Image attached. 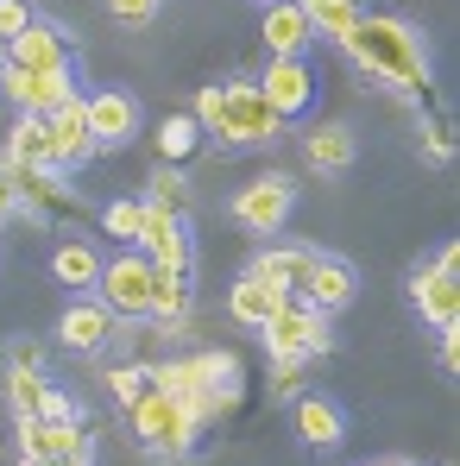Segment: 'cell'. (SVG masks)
Returning <instances> with one entry per match:
<instances>
[{
    "label": "cell",
    "instance_id": "obj_31",
    "mask_svg": "<svg viewBox=\"0 0 460 466\" xmlns=\"http://www.w3.org/2000/svg\"><path fill=\"white\" fill-rule=\"evenodd\" d=\"M139 221H146V202H107V208H101V228L114 233L120 246L139 239Z\"/></svg>",
    "mask_w": 460,
    "mask_h": 466
},
{
    "label": "cell",
    "instance_id": "obj_23",
    "mask_svg": "<svg viewBox=\"0 0 460 466\" xmlns=\"http://www.w3.org/2000/svg\"><path fill=\"white\" fill-rule=\"evenodd\" d=\"M51 278L57 284H70V290H95V278H101V252L88 246V239H64L57 252H51Z\"/></svg>",
    "mask_w": 460,
    "mask_h": 466
},
{
    "label": "cell",
    "instance_id": "obj_9",
    "mask_svg": "<svg viewBox=\"0 0 460 466\" xmlns=\"http://www.w3.org/2000/svg\"><path fill=\"white\" fill-rule=\"evenodd\" d=\"M133 246L152 258L158 271L189 278V233H183V221H177V215H164V208H152V202H146V221H139V239H133Z\"/></svg>",
    "mask_w": 460,
    "mask_h": 466
},
{
    "label": "cell",
    "instance_id": "obj_1",
    "mask_svg": "<svg viewBox=\"0 0 460 466\" xmlns=\"http://www.w3.org/2000/svg\"><path fill=\"white\" fill-rule=\"evenodd\" d=\"M341 51H347L366 76H379L384 88H397V95H423V88H429V51H423V32H416L410 19L360 13V25L341 38Z\"/></svg>",
    "mask_w": 460,
    "mask_h": 466
},
{
    "label": "cell",
    "instance_id": "obj_43",
    "mask_svg": "<svg viewBox=\"0 0 460 466\" xmlns=\"http://www.w3.org/2000/svg\"><path fill=\"white\" fill-rule=\"evenodd\" d=\"M265 6H271V0H265Z\"/></svg>",
    "mask_w": 460,
    "mask_h": 466
},
{
    "label": "cell",
    "instance_id": "obj_25",
    "mask_svg": "<svg viewBox=\"0 0 460 466\" xmlns=\"http://www.w3.org/2000/svg\"><path fill=\"white\" fill-rule=\"evenodd\" d=\"M13 183H19V202H32V208H51V215L77 208V196L57 183V170H13Z\"/></svg>",
    "mask_w": 460,
    "mask_h": 466
},
{
    "label": "cell",
    "instance_id": "obj_20",
    "mask_svg": "<svg viewBox=\"0 0 460 466\" xmlns=\"http://www.w3.org/2000/svg\"><path fill=\"white\" fill-rule=\"evenodd\" d=\"M284 303H291V297H284V290H271V284H265V278H252V271H246V278L228 290V315L240 321V328H252V334H259L271 315L284 309Z\"/></svg>",
    "mask_w": 460,
    "mask_h": 466
},
{
    "label": "cell",
    "instance_id": "obj_42",
    "mask_svg": "<svg viewBox=\"0 0 460 466\" xmlns=\"http://www.w3.org/2000/svg\"><path fill=\"white\" fill-rule=\"evenodd\" d=\"M366 466H410V461H366Z\"/></svg>",
    "mask_w": 460,
    "mask_h": 466
},
{
    "label": "cell",
    "instance_id": "obj_32",
    "mask_svg": "<svg viewBox=\"0 0 460 466\" xmlns=\"http://www.w3.org/2000/svg\"><path fill=\"white\" fill-rule=\"evenodd\" d=\"M101 385L114 390V397H120V403H127V410H133V403H139V390L152 385V372H146V366H114V372H107V379H101Z\"/></svg>",
    "mask_w": 460,
    "mask_h": 466
},
{
    "label": "cell",
    "instance_id": "obj_28",
    "mask_svg": "<svg viewBox=\"0 0 460 466\" xmlns=\"http://www.w3.org/2000/svg\"><path fill=\"white\" fill-rule=\"evenodd\" d=\"M6 397H13V416H19V422H38L51 385H45V372H13V379H6Z\"/></svg>",
    "mask_w": 460,
    "mask_h": 466
},
{
    "label": "cell",
    "instance_id": "obj_10",
    "mask_svg": "<svg viewBox=\"0 0 460 466\" xmlns=\"http://www.w3.org/2000/svg\"><path fill=\"white\" fill-rule=\"evenodd\" d=\"M259 95L271 101L278 120H297V114H309V101H315V76H309L303 57H271L265 76H259Z\"/></svg>",
    "mask_w": 460,
    "mask_h": 466
},
{
    "label": "cell",
    "instance_id": "obj_13",
    "mask_svg": "<svg viewBox=\"0 0 460 466\" xmlns=\"http://www.w3.org/2000/svg\"><path fill=\"white\" fill-rule=\"evenodd\" d=\"M19 454H26V466L77 461V454H88V435H82L77 422H51V416H38V422H19Z\"/></svg>",
    "mask_w": 460,
    "mask_h": 466
},
{
    "label": "cell",
    "instance_id": "obj_36",
    "mask_svg": "<svg viewBox=\"0 0 460 466\" xmlns=\"http://www.w3.org/2000/svg\"><path fill=\"white\" fill-rule=\"evenodd\" d=\"M19 215V183H13V170H0V228Z\"/></svg>",
    "mask_w": 460,
    "mask_h": 466
},
{
    "label": "cell",
    "instance_id": "obj_39",
    "mask_svg": "<svg viewBox=\"0 0 460 466\" xmlns=\"http://www.w3.org/2000/svg\"><path fill=\"white\" fill-rule=\"evenodd\" d=\"M442 372H460V334L455 328L442 334Z\"/></svg>",
    "mask_w": 460,
    "mask_h": 466
},
{
    "label": "cell",
    "instance_id": "obj_22",
    "mask_svg": "<svg viewBox=\"0 0 460 466\" xmlns=\"http://www.w3.org/2000/svg\"><path fill=\"white\" fill-rule=\"evenodd\" d=\"M297 435H303L309 448H334V441L347 435L341 403H328V397H297Z\"/></svg>",
    "mask_w": 460,
    "mask_h": 466
},
{
    "label": "cell",
    "instance_id": "obj_19",
    "mask_svg": "<svg viewBox=\"0 0 460 466\" xmlns=\"http://www.w3.org/2000/svg\"><path fill=\"white\" fill-rule=\"evenodd\" d=\"M410 297H416V309L429 315L442 334L448 328H460V278H448V271H416V284H410Z\"/></svg>",
    "mask_w": 460,
    "mask_h": 466
},
{
    "label": "cell",
    "instance_id": "obj_4",
    "mask_svg": "<svg viewBox=\"0 0 460 466\" xmlns=\"http://www.w3.org/2000/svg\"><path fill=\"white\" fill-rule=\"evenodd\" d=\"M196 416H189V403L183 397H170L164 385H146L139 390V403H133V435L152 448V454H189L196 448Z\"/></svg>",
    "mask_w": 460,
    "mask_h": 466
},
{
    "label": "cell",
    "instance_id": "obj_11",
    "mask_svg": "<svg viewBox=\"0 0 460 466\" xmlns=\"http://www.w3.org/2000/svg\"><path fill=\"white\" fill-rule=\"evenodd\" d=\"M82 107H88L95 152H101V146H127V139L139 133V101H133L127 88H95V95H82Z\"/></svg>",
    "mask_w": 460,
    "mask_h": 466
},
{
    "label": "cell",
    "instance_id": "obj_35",
    "mask_svg": "<svg viewBox=\"0 0 460 466\" xmlns=\"http://www.w3.org/2000/svg\"><path fill=\"white\" fill-rule=\"evenodd\" d=\"M107 6H114L127 25H152L158 19V0H107Z\"/></svg>",
    "mask_w": 460,
    "mask_h": 466
},
{
    "label": "cell",
    "instance_id": "obj_21",
    "mask_svg": "<svg viewBox=\"0 0 460 466\" xmlns=\"http://www.w3.org/2000/svg\"><path fill=\"white\" fill-rule=\"evenodd\" d=\"M6 157H13V170H57L51 164V127H45V114H13Z\"/></svg>",
    "mask_w": 460,
    "mask_h": 466
},
{
    "label": "cell",
    "instance_id": "obj_40",
    "mask_svg": "<svg viewBox=\"0 0 460 466\" xmlns=\"http://www.w3.org/2000/svg\"><path fill=\"white\" fill-rule=\"evenodd\" d=\"M435 271H448V278H460V246H442V252H435Z\"/></svg>",
    "mask_w": 460,
    "mask_h": 466
},
{
    "label": "cell",
    "instance_id": "obj_29",
    "mask_svg": "<svg viewBox=\"0 0 460 466\" xmlns=\"http://www.w3.org/2000/svg\"><path fill=\"white\" fill-rule=\"evenodd\" d=\"M183 309H189V284H183V278H170V271H158L146 315H152V321H183Z\"/></svg>",
    "mask_w": 460,
    "mask_h": 466
},
{
    "label": "cell",
    "instance_id": "obj_38",
    "mask_svg": "<svg viewBox=\"0 0 460 466\" xmlns=\"http://www.w3.org/2000/svg\"><path fill=\"white\" fill-rule=\"evenodd\" d=\"M38 360H45L38 340H19V347H13V372H38Z\"/></svg>",
    "mask_w": 460,
    "mask_h": 466
},
{
    "label": "cell",
    "instance_id": "obj_2",
    "mask_svg": "<svg viewBox=\"0 0 460 466\" xmlns=\"http://www.w3.org/2000/svg\"><path fill=\"white\" fill-rule=\"evenodd\" d=\"M196 127L215 133L221 146H271V139L284 133V120L271 114V101L259 95V82L202 88V95H196Z\"/></svg>",
    "mask_w": 460,
    "mask_h": 466
},
{
    "label": "cell",
    "instance_id": "obj_3",
    "mask_svg": "<svg viewBox=\"0 0 460 466\" xmlns=\"http://www.w3.org/2000/svg\"><path fill=\"white\" fill-rule=\"evenodd\" d=\"M146 372H152V385H164L170 397H183L196 422H215L221 410L240 403V360H233V353H189V360L146 366Z\"/></svg>",
    "mask_w": 460,
    "mask_h": 466
},
{
    "label": "cell",
    "instance_id": "obj_5",
    "mask_svg": "<svg viewBox=\"0 0 460 466\" xmlns=\"http://www.w3.org/2000/svg\"><path fill=\"white\" fill-rule=\"evenodd\" d=\"M152 278H158L152 258H146L139 246H120L114 258H101L95 297L114 309V321H146V303H152Z\"/></svg>",
    "mask_w": 460,
    "mask_h": 466
},
{
    "label": "cell",
    "instance_id": "obj_16",
    "mask_svg": "<svg viewBox=\"0 0 460 466\" xmlns=\"http://www.w3.org/2000/svg\"><path fill=\"white\" fill-rule=\"evenodd\" d=\"M309 265H315V246H265V252L252 258V278H265V284L284 290V297H303Z\"/></svg>",
    "mask_w": 460,
    "mask_h": 466
},
{
    "label": "cell",
    "instance_id": "obj_27",
    "mask_svg": "<svg viewBox=\"0 0 460 466\" xmlns=\"http://www.w3.org/2000/svg\"><path fill=\"white\" fill-rule=\"evenodd\" d=\"M196 146H202V127H196V114H164V120H158V152H164V164L189 157Z\"/></svg>",
    "mask_w": 460,
    "mask_h": 466
},
{
    "label": "cell",
    "instance_id": "obj_14",
    "mask_svg": "<svg viewBox=\"0 0 460 466\" xmlns=\"http://www.w3.org/2000/svg\"><path fill=\"white\" fill-rule=\"evenodd\" d=\"M45 127H51V164H57V170H70V164H88V157H95V133H88V107H82V95H70L64 107H51Z\"/></svg>",
    "mask_w": 460,
    "mask_h": 466
},
{
    "label": "cell",
    "instance_id": "obj_34",
    "mask_svg": "<svg viewBox=\"0 0 460 466\" xmlns=\"http://www.w3.org/2000/svg\"><path fill=\"white\" fill-rule=\"evenodd\" d=\"M423 146H429V157L448 164V157H455V133H448V120H429V127H423Z\"/></svg>",
    "mask_w": 460,
    "mask_h": 466
},
{
    "label": "cell",
    "instance_id": "obj_15",
    "mask_svg": "<svg viewBox=\"0 0 460 466\" xmlns=\"http://www.w3.org/2000/svg\"><path fill=\"white\" fill-rule=\"evenodd\" d=\"M6 64H19V70H70V38H64L57 25L32 19V25H26V32L13 38Z\"/></svg>",
    "mask_w": 460,
    "mask_h": 466
},
{
    "label": "cell",
    "instance_id": "obj_41",
    "mask_svg": "<svg viewBox=\"0 0 460 466\" xmlns=\"http://www.w3.org/2000/svg\"><path fill=\"white\" fill-rule=\"evenodd\" d=\"M51 466H88V454H77V461H51Z\"/></svg>",
    "mask_w": 460,
    "mask_h": 466
},
{
    "label": "cell",
    "instance_id": "obj_37",
    "mask_svg": "<svg viewBox=\"0 0 460 466\" xmlns=\"http://www.w3.org/2000/svg\"><path fill=\"white\" fill-rule=\"evenodd\" d=\"M45 416H51V422H77V403H70L64 390L51 385V397H45Z\"/></svg>",
    "mask_w": 460,
    "mask_h": 466
},
{
    "label": "cell",
    "instance_id": "obj_26",
    "mask_svg": "<svg viewBox=\"0 0 460 466\" xmlns=\"http://www.w3.org/2000/svg\"><path fill=\"white\" fill-rule=\"evenodd\" d=\"M309 164L315 170H347L353 164V133L347 127H315L309 133Z\"/></svg>",
    "mask_w": 460,
    "mask_h": 466
},
{
    "label": "cell",
    "instance_id": "obj_6",
    "mask_svg": "<svg viewBox=\"0 0 460 466\" xmlns=\"http://www.w3.org/2000/svg\"><path fill=\"white\" fill-rule=\"evenodd\" d=\"M259 334H265L271 360H322L328 353V315L315 309V303H303V297H291Z\"/></svg>",
    "mask_w": 460,
    "mask_h": 466
},
{
    "label": "cell",
    "instance_id": "obj_33",
    "mask_svg": "<svg viewBox=\"0 0 460 466\" xmlns=\"http://www.w3.org/2000/svg\"><path fill=\"white\" fill-rule=\"evenodd\" d=\"M26 25H32V6H26V0H0V38L13 45Z\"/></svg>",
    "mask_w": 460,
    "mask_h": 466
},
{
    "label": "cell",
    "instance_id": "obj_8",
    "mask_svg": "<svg viewBox=\"0 0 460 466\" xmlns=\"http://www.w3.org/2000/svg\"><path fill=\"white\" fill-rule=\"evenodd\" d=\"M291 177L284 170H265V177H252L240 196H233V221L246 233H278L284 221H291Z\"/></svg>",
    "mask_w": 460,
    "mask_h": 466
},
{
    "label": "cell",
    "instance_id": "obj_12",
    "mask_svg": "<svg viewBox=\"0 0 460 466\" xmlns=\"http://www.w3.org/2000/svg\"><path fill=\"white\" fill-rule=\"evenodd\" d=\"M114 309L95 297V290H82V297H70V309H64V321H57V334H64V347L70 353H101L107 340H114Z\"/></svg>",
    "mask_w": 460,
    "mask_h": 466
},
{
    "label": "cell",
    "instance_id": "obj_18",
    "mask_svg": "<svg viewBox=\"0 0 460 466\" xmlns=\"http://www.w3.org/2000/svg\"><path fill=\"white\" fill-rule=\"evenodd\" d=\"M259 32H265V51H271V57H303L309 45H315V32H309V19H303L297 0H271Z\"/></svg>",
    "mask_w": 460,
    "mask_h": 466
},
{
    "label": "cell",
    "instance_id": "obj_30",
    "mask_svg": "<svg viewBox=\"0 0 460 466\" xmlns=\"http://www.w3.org/2000/svg\"><path fill=\"white\" fill-rule=\"evenodd\" d=\"M146 202L152 208H164V215H183V202H189V177L183 170H152V189H146Z\"/></svg>",
    "mask_w": 460,
    "mask_h": 466
},
{
    "label": "cell",
    "instance_id": "obj_17",
    "mask_svg": "<svg viewBox=\"0 0 460 466\" xmlns=\"http://www.w3.org/2000/svg\"><path fill=\"white\" fill-rule=\"evenodd\" d=\"M353 290H360V278H353V265H341V258H328V252H315V265H309V284H303V303L315 309H347L353 303Z\"/></svg>",
    "mask_w": 460,
    "mask_h": 466
},
{
    "label": "cell",
    "instance_id": "obj_7",
    "mask_svg": "<svg viewBox=\"0 0 460 466\" xmlns=\"http://www.w3.org/2000/svg\"><path fill=\"white\" fill-rule=\"evenodd\" d=\"M0 95L13 101V114H51L77 95V82H70V70H19L0 57Z\"/></svg>",
    "mask_w": 460,
    "mask_h": 466
},
{
    "label": "cell",
    "instance_id": "obj_24",
    "mask_svg": "<svg viewBox=\"0 0 460 466\" xmlns=\"http://www.w3.org/2000/svg\"><path fill=\"white\" fill-rule=\"evenodd\" d=\"M309 19V32L315 38H328V45H341L353 25H360V0H297Z\"/></svg>",
    "mask_w": 460,
    "mask_h": 466
}]
</instances>
